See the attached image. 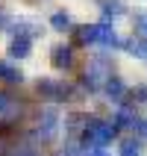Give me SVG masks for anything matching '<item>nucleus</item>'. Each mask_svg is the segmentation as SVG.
Masks as SVG:
<instances>
[{
  "label": "nucleus",
  "mask_w": 147,
  "mask_h": 156,
  "mask_svg": "<svg viewBox=\"0 0 147 156\" xmlns=\"http://www.w3.org/2000/svg\"><path fill=\"white\" fill-rule=\"evenodd\" d=\"M33 30L30 27H21V30H15L12 33V38H9V59H26L30 53H33Z\"/></svg>",
  "instance_id": "obj_1"
},
{
  "label": "nucleus",
  "mask_w": 147,
  "mask_h": 156,
  "mask_svg": "<svg viewBox=\"0 0 147 156\" xmlns=\"http://www.w3.org/2000/svg\"><path fill=\"white\" fill-rule=\"evenodd\" d=\"M35 91H38V97L47 100V103H62V100L68 97V86L59 83V80H38V83H35Z\"/></svg>",
  "instance_id": "obj_2"
},
{
  "label": "nucleus",
  "mask_w": 147,
  "mask_h": 156,
  "mask_svg": "<svg viewBox=\"0 0 147 156\" xmlns=\"http://www.w3.org/2000/svg\"><path fill=\"white\" fill-rule=\"evenodd\" d=\"M21 115V103L12 91H0V124H12Z\"/></svg>",
  "instance_id": "obj_3"
},
{
  "label": "nucleus",
  "mask_w": 147,
  "mask_h": 156,
  "mask_svg": "<svg viewBox=\"0 0 147 156\" xmlns=\"http://www.w3.org/2000/svg\"><path fill=\"white\" fill-rule=\"evenodd\" d=\"M50 62H53V68H62V71L74 68V47L71 44H56L50 50Z\"/></svg>",
  "instance_id": "obj_4"
},
{
  "label": "nucleus",
  "mask_w": 147,
  "mask_h": 156,
  "mask_svg": "<svg viewBox=\"0 0 147 156\" xmlns=\"http://www.w3.org/2000/svg\"><path fill=\"white\" fill-rule=\"evenodd\" d=\"M0 83H9V86H18L21 83V71L9 62H0Z\"/></svg>",
  "instance_id": "obj_5"
},
{
  "label": "nucleus",
  "mask_w": 147,
  "mask_h": 156,
  "mask_svg": "<svg viewBox=\"0 0 147 156\" xmlns=\"http://www.w3.org/2000/svg\"><path fill=\"white\" fill-rule=\"evenodd\" d=\"M50 24H53V30H71V24H74V21H71V12H53L50 15Z\"/></svg>",
  "instance_id": "obj_6"
},
{
  "label": "nucleus",
  "mask_w": 147,
  "mask_h": 156,
  "mask_svg": "<svg viewBox=\"0 0 147 156\" xmlns=\"http://www.w3.org/2000/svg\"><path fill=\"white\" fill-rule=\"evenodd\" d=\"M121 156H138V144H135L132 139H127L121 144Z\"/></svg>",
  "instance_id": "obj_7"
},
{
  "label": "nucleus",
  "mask_w": 147,
  "mask_h": 156,
  "mask_svg": "<svg viewBox=\"0 0 147 156\" xmlns=\"http://www.w3.org/2000/svg\"><path fill=\"white\" fill-rule=\"evenodd\" d=\"M144 127H147V124H144ZM144 133H147V130H144Z\"/></svg>",
  "instance_id": "obj_8"
}]
</instances>
